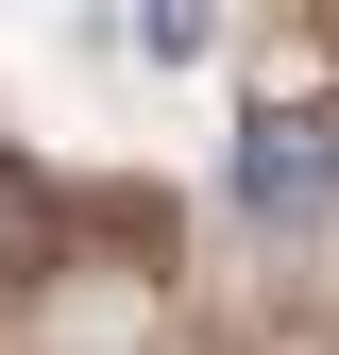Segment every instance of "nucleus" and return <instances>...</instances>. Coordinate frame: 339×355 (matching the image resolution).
Here are the masks:
<instances>
[{
	"label": "nucleus",
	"mask_w": 339,
	"mask_h": 355,
	"mask_svg": "<svg viewBox=\"0 0 339 355\" xmlns=\"http://www.w3.org/2000/svg\"><path fill=\"white\" fill-rule=\"evenodd\" d=\"M51 271H68V203L0 153V288H51Z\"/></svg>",
	"instance_id": "f03ea898"
},
{
	"label": "nucleus",
	"mask_w": 339,
	"mask_h": 355,
	"mask_svg": "<svg viewBox=\"0 0 339 355\" xmlns=\"http://www.w3.org/2000/svg\"><path fill=\"white\" fill-rule=\"evenodd\" d=\"M221 187H238V220H254V237H306V220L339 203V102H254Z\"/></svg>",
	"instance_id": "f257e3e1"
},
{
	"label": "nucleus",
	"mask_w": 339,
	"mask_h": 355,
	"mask_svg": "<svg viewBox=\"0 0 339 355\" xmlns=\"http://www.w3.org/2000/svg\"><path fill=\"white\" fill-rule=\"evenodd\" d=\"M204 34H221V0H136V51H153V68H187Z\"/></svg>",
	"instance_id": "7ed1b4c3"
}]
</instances>
